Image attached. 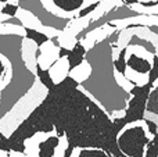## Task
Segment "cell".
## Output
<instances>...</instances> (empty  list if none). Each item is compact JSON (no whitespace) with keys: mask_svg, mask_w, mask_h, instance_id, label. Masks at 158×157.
Listing matches in <instances>:
<instances>
[{"mask_svg":"<svg viewBox=\"0 0 158 157\" xmlns=\"http://www.w3.org/2000/svg\"><path fill=\"white\" fill-rule=\"evenodd\" d=\"M47 95H49V89L42 83L39 78L35 79L33 86L28 92V95L19 99L14 108H11L3 118H0V131L7 138H11L14 131L25 121V118L35 110L36 104H39Z\"/></svg>","mask_w":158,"mask_h":157,"instance_id":"obj_1","label":"cell"},{"mask_svg":"<svg viewBox=\"0 0 158 157\" xmlns=\"http://www.w3.org/2000/svg\"><path fill=\"white\" fill-rule=\"evenodd\" d=\"M154 138L148 131L146 120L128 122L117 136V142L121 152L126 156H146V149L148 142Z\"/></svg>","mask_w":158,"mask_h":157,"instance_id":"obj_2","label":"cell"},{"mask_svg":"<svg viewBox=\"0 0 158 157\" xmlns=\"http://www.w3.org/2000/svg\"><path fill=\"white\" fill-rule=\"evenodd\" d=\"M15 18H18L19 22H21V24L24 25L25 28H31V29L40 31V32L46 33V35L49 36L50 39L58 36V35H60V32H61V31L54 29V28H52V27H46V25H43L40 22V19H39L38 17L35 15V14L31 13L29 10H27V8L18 7V10H17V14H15Z\"/></svg>","mask_w":158,"mask_h":157,"instance_id":"obj_3","label":"cell"},{"mask_svg":"<svg viewBox=\"0 0 158 157\" xmlns=\"http://www.w3.org/2000/svg\"><path fill=\"white\" fill-rule=\"evenodd\" d=\"M38 54L39 45L33 39L24 36L21 43V57L27 70L33 75L38 74Z\"/></svg>","mask_w":158,"mask_h":157,"instance_id":"obj_4","label":"cell"},{"mask_svg":"<svg viewBox=\"0 0 158 157\" xmlns=\"http://www.w3.org/2000/svg\"><path fill=\"white\" fill-rule=\"evenodd\" d=\"M60 58V46L53 39H49L39 46L38 66L43 70H49Z\"/></svg>","mask_w":158,"mask_h":157,"instance_id":"obj_5","label":"cell"},{"mask_svg":"<svg viewBox=\"0 0 158 157\" xmlns=\"http://www.w3.org/2000/svg\"><path fill=\"white\" fill-rule=\"evenodd\" d=\"M53 135H58L57 129H50V131H38L32 136L24 139V152L27 157H38L40 153V143L43 141H46L47 138Z\"/></svg>","mask_w":158,"mask_h":157,"instance_id":"obj_6","label":"cell"},{"mask_svg":"<svg viewBox=\"0 0 158 157\" xmlns=\"http://www.w3.org/2000/svg\"><path fill=\"white\" fill-rule=\"evenodd\" d=\"M126 61H128L129 68L140 72V74H148V71L151 70V66H153V60L148 61L147 58H143L139 54L132 52H126Z\"/></svg>","mask_w":158,"mask_h":157,"instance_id":"obj_7","label":"cell"},{"mask_svg":"<svg viewBox=\"0 0 158 157\" xmlns=\"http://www.w3.org/2000/svg\"><path fill=\"white\" fill-rule=\"evenodd\" d=\"M49 72L52 75L54 83H60L63 79H65L69 74V63L68 57H60L52 67L49 68Z\"/></svg>","mask_w":158,"mask_h":157,"instance_id":"obj_8","label":"cell"},{"mask_svg":"<svg viewBox=\"0 0 158 157\" xmlns=\"http://www.w3.org/2000/svg\"><path fill=\"white\" fill-rule=\"evenodd\" d=\"M87 49L83 46L81 40H78L75 43V46L69 50V54H68V63H69V70L78 67L79 64H82L85 61V56H86Z\"/></svg>","mask_w":158,"mask_h":157,"instance_id":"obj_9","label":"cell"},{"mask_svg":"<svg viewBox=\"0 0 158 157\" xmlns=\"http://www.w3.org/2000/svg\"><path fill=\"white\" fill-rule=\"evenodd\" d=\"M42 6L49 11L50 14L56 17H60V18H67V19H72L75 17H79V13H67L63 8H60L57 4L54 3V0H40Z\"/></svg>","mask_w":158,"mask_h":157,"instance_id":"obj_10","label":"cell"},{"mask_svg":"<svg viewBox=\"0 0 158 157\" xmlns=\"http://www.w3.org/2000/svg\"><path fill=\"white\" fill-rule=\"evenodd\" d=\"M0 35H18L24 38L27 36V28L14 22H0Z\"/></svg>","mask_w":158,"mask_h":157,"instance_id":"obj_11","label":"cell"},{"mask_svg":"<svg viewBox=\"0 0 158 157\" xmlns=\"http://www.w3.org/2000/svg\"><path fill=\"white\" fill-rule=\"evenodd\" d=\"M58 141H60L58 135H53V136H50V138H47L46 141H43L40 143V146H39V149H40L39 156L40 157H53L54 156L56 147H57V145H58Z\"/></svg>","mask_w":158,"mask_h":157,"instance_id":"obj_12","label":"cell"},{"mask_svg":"<svg viewBox=\"0 0 158 157\" xmlns=\"http://www.w3.org/2000/svg\"><path fill=\"white\" fill-rule=\"evenodd\" d=\"M90 74V66L87 64V61H83L82 64H79L78 67H75V68L69 70V77H72L74 79H77L79 83L82 82L83 79H86L87 77H89Z\"/></svg>","mask_w":158,"mask_h":157,"instance_id":"obj_13","label":"cell"},{"mask_svg":"<svg viewBox=\"0 0 158 157\" xmlns=\"http://www.w3.org/2000/svg\"><path fill=\"white\" fill-rule=\"evenodd\" d=\"M85 0H54V3L67 13H79Z\"/></svg>","mask_w":158,"mask_h":157,"instance_id":"obj_14","label":"cell"},{"mask_svg":"<svg viewBox=\"0 0 158 157\" xmlns=\"http://www.w3.org/2000/svg\"><path fill=\"white\" fill-rule=\"evenodd\" d=\"M114 68L119 71L121 74H125L126 68H128V61H126V47H123L119 52L118 57L114 60Z\"/></svg>","mask_w":158,"mask_h":157,"instance_id":"obj_15","label":"cell"},{"mask_svg":"<svg viewBox=\"0 0 158 157\" xmlns=\"http://www.w3.org/2000/svg\"><path fill=\"white\" fill-rule=\"evenodd\" d=\"M36 77H38L39 79L42 81V83H43V85L46 86L49 91L54 88L56 83H54V81H53L52 75H50L49 70H43V68H40V67L38 66V74H36Z\"/></svg>","mask_w":158,"mask_h":157,"instance_id":"obj_16","label":"cell"},{"mask_svg":"<svg viewBox=\"0 0 158 157\" xmlns=\"http://www.w3.org/2000/svg\"><path fill=\"white\" fill-rule=\"evenodd\" d=\"M58 138H60V141H58V145H57V147H56L54 156H53V157H64V156H65L67 147L69 146L68 136H67L65 134H64V135H60Z\"/></svg>","mask_w":158,"mask_h":157,"instance_id":"obj_17","label":"cell"},{"mask_svg":"<svg viewBox=\"0 0 158 157\" xmlns=\"http://www.w3.org/2000/svg\"><path fill=\"white\" fill-rule=\"evenodd\" d=\"M27 38H31L36 42V43L40 46L42 43H44L46 40H49V36L46 33L40 32V31H36V29H31V28H27Z\"/></svg>","mask_w":158,"mask_h":157,"instance_id":"obj_18","label":"cell"},{"mask_svg":"<svg viewBox=\"0 0 158 157\" xmlns=\"http://www.w3.org/2000/svg\"><path fill=\"white\" fill-rule=\"evenodd\" d=\"M158 81V56L154 54L153 56V66H151V70L148 71V82L151 85H154Z\"/></svg>","mask_w":158,"mask_h":157,"instance_id":"obj_19","label":"cell"},{"mask_svg":"<svg viewBox=\"0 0 158 157\" xmlns=\"http://www.w3.org/2000/svg\"><path fill=\"white\" fill-rule=\"evenodd\" d=\"M107 150L101 149H81V155L79 157H104L110 156V153H106Z\"/></svg>","mask_w":158,"mask_h":157,"instance_id":"obj_20","label":"cell"},{"mask_svg":"<svg viewBox=\"0 0 158 157\" xmlns=\"http://www.w3.org/2000/svg\"><path fill=\"white\" fill-rule=\"evenodd\" d=\"M18 7H19V6L11 4V3H6L4 8H3V13L8 14V15H11V17H15V14H17V10H18Z\"/></svg>","mask_w":158,"mask_h":157,"instance_id":"obj_21","label":"cell"},{"mask_svg":"<svg viewBox=\"0 0 158 157\" xmlns=\"http://www.w3.org/2000/svg\"><path fill=\"white\" fill-rule=\"evenodd\" d=\"M0 149L10 150V141H8V138L2 132V131H0Z\"/></svg>","mask_w":158,"mask_h":157,"instance_id":"obj_22","label":"cell"},{"mask_svg":"<svg viewBox=\"0 0 158 157\" xmlns=\"http://www.w3.org/2000/svg\"><path fill=\"white\" fill-rule=\"evenodd\" d=\"M144 120H146V122H147V127H148L150 134H151V135H157V134H158V125L154 121L148 120V118H144Z\"/></svg>","mask_w":158,"mask_h":157,"instance_id":"obj_23","label":"cell"},{"mask_svg":"<svg viewBox=\"0 0 158 157\" xmlns=\"http://www.w3.org/2000/svg\"><path fill=\"white\" fill-rule=\"evenodd\" d=\"M8 156L10 157H27L25 152H22V150H15V149L8 150Z\"/></svg>","mask_w":158,"mask_h":157,"instance_id":"obj_24","label":"cell"},{"mask_svg":"<svg viewBox=\"0 0 158 157\" xmlns=\"http://www.w3.org/2000/svg\"><path fill=\"white\" fill-rule=\"evenodd\" d=\"M123 4H128V6H132V4H136L139 3V0H122Z\"/></svg>","mask_w":158,"mask_h":157,"instance_id":"obj_25","label":"cell"},{"mask_svg":"<svg viewBox=\"0 0 158 157\" xmlns=\"http://www.w3.org/2000/svg\"><path fill=\"white\" fill-rule=\"evenodd\" d=\"M7 156H8L7 149H0V157H7Z\"/></svg>","mask_w":158,"mask_h":157,"instance_id":"obj_26","label":"cell"},{"mask_svg":"<svg viewBox=\"0 0 158 157\" xmlns=\"http://www.w3.org/2000/svg\"><path fill=\"white\" fill-rule=\"evenodd\" d=\"M151 143H154V145H157V146H158V134H157V135H154V138L153 139H151Z\"/></svg>","mask_w":158,"mask_h":157,"instance_id":"obj_27","label":"cell"},{"mask_svg":"<svg viewBox=\"0 0 158 157\" xmlns=\"http://www.w3.org/2000/svg\"><path fill=\"white\" fill-rule=\"evenodd\" d=\"M3 74H4V66H3V63L0 61V78L3 77Z\"/></svg>","mask_w":158,"mask_h":157,"instance_id":"obj_28","label":"cell"},{"mask_svg":"<svg viewBox=\"0 0 158 157\" xmlns=\"http://www.w3.org/2000/svg\"><path fill=\"white\" fill-rule=\"evenodd\" d=\"M4 6H6V2H0V11H3Z\"/></svg>","mask_w":158,"mask_h":157,"instance_id":"obj_29","label":"cell"},{"mask_svg":"<svg viewBox=\"0 0 158 157\" xmlns=\"http://www.w3.org/2000/svg\"><path fill=\"white\" fill-rule=\"evenodd\" d=\"M19 2H21V0H19Z\"/></svg>","mask_w":158,"mask_h":157,"instance_id":"obj_30","label":"cell"}]
</instances>
